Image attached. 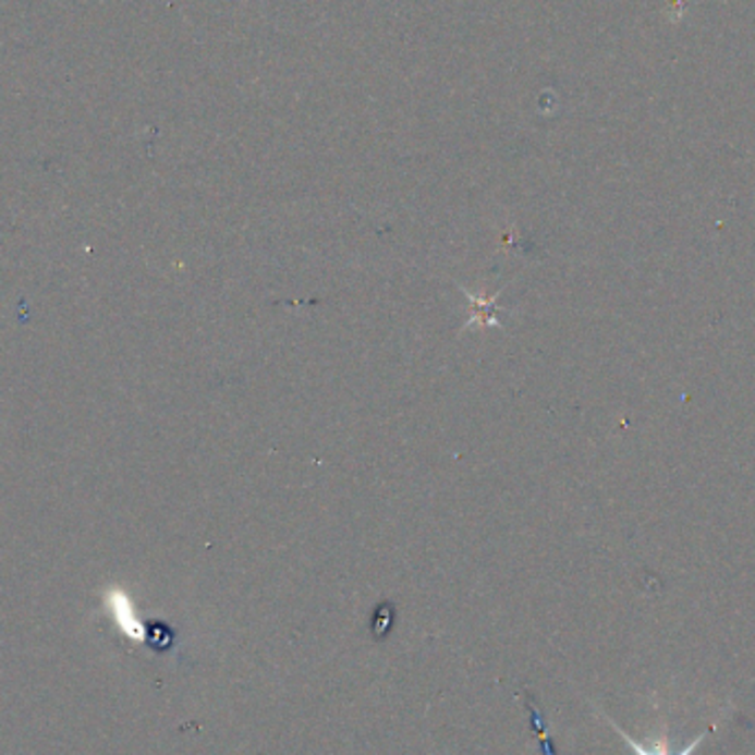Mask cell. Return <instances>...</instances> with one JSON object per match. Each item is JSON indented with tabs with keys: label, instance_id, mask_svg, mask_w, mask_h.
<instances>
[{
	"label": "cell",
	"instance_id": "1",
	"mask_svg": "<svg viewBox=\"0 0 755 755\" xmlns=\"http://www.w3.org/2000/svg\"><path fill=\"white\" fill-rule=\"evenodd\" d=\"M612 727L623 735V740H625V744L632 748V753L634 755H694V751L701 746V742H703V738H705V733H701L696 740H692L687 746H683L679 753H671L669 748H667V744L665 742H658L656 746H652V748H647V746H643V744H638L632 735H628L621 727H617L614 722H612Z\"/></svg>",
	"mask_w": 755,
	"mask_h": 755
}]
</instances>
